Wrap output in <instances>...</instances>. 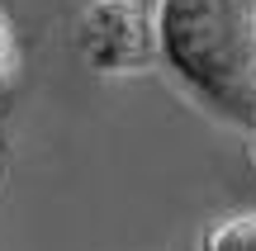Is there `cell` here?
<instances>
[{"mask_svg": "<svg viewBox=\"0 0 256 251\" xmlns=\"http://www.w3.org/2000/svg\"><path fill=\"white\" fill-rule=\"evenodd\" d=\"M200 251H256V214H228L200 237Z\"/></svg>", "mask_w": 256, "mask_h": 251, "instance_id": "cell-3", "label": "cell"}, {"mask_svg": "<svg viewBox=\"0 0 256 251\" xmlns=\"http://www.w3.org/2000/svg\"><path fill=\"white\" fill-rule=\"evenodd\" d=\"M10 71H14V38H10L5 19H0V85L10 81Z\"/></svg>", "mask_w": 256, "mask_h": 251, "instance_id": "cell-4", "label": "cell"}, {"mask_svg": "<svg viewBox=\"0 0 256 251\" xmlns=\"http://www.w3.org/2000/svg\"><path fill=\"white\" fill-rule=\"evenodd\" d=\"M252 161H256V133H252Z\"/></svg>", "mask_w": 256, "mask_h": 251, "instance_id": "cell-5", "label": "cell"}, {"mask_svg": "<svg viewBox=\"0 0 256 251\" xmlns=\"http://www.w3.org/2000/svg\"><path fill=\"white\" fill-rule=\"evenodd\" d=\"M156 66L209 119L256 133V0H156Z\"/></svg>", "mask_w": 256, "mask_h": 251, "instance_id": "cell-1", "label": "cell"}, {"mask_svg": "<svg viewBox=\"0 0 256 251\" xmlns=\"http://www.w3.org/2000/svg\"><path fill=\"white\" fill-rule=\"evenodd\" d=\"M76 52L100 76H138L156 66V24L138 0H90L76 19Z\"/></svg>", "mask_w": 256, "mask_h": 251, "instance_id": "cell-2", "label": "cell"}]
</instances>
